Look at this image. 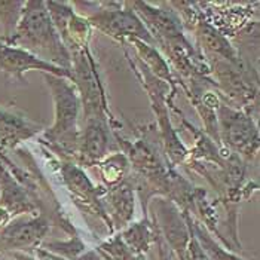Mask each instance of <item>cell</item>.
I'll return each mask as SVG.
<instances>
[{"label": "cell", "mask_w": 260, "mask_h": 260, "mask_svg": "<svg viewBox=\"0 0 260 260\" xmlns=\"http://www.w3.org/2000/svg\"><path fill=\"white\" fill-rule=\"evenodd\" d=\"M46 232V224L42 220H33L28 223H20L9 226L3 232V240L9 245H28L35 241H38Z\"/></svg>", "instance_id": "cell-8"}, {"label": "cell", "mask_w": 260, "mask_h": 260, "mask_svg": "<svg viewBox=\"0 0 260 260\" xmlns=\"http://www.w3.org/2000/svg\"><path fill=\"white\" fill-rule=\"evenodd\" d=\"M24 6L17 33L11 43L18 45L27 52L33 51V55H40L42 61H55L60 64V69L70 70V55L49 17L46 3L27 2Z\"/></svg>", "instance_id": "cell-1"}, {"label": "cell", "mask_w": 260, "mask_h": 260, "mask_svg": "<svg viewBox=\"0 0 260 260\" xmlns=\"http://www.w3.org/2000/svg\"><path fill=\"white\" fill-rule=\"evenodd\" d=\"M89 22L99 30L113 38H128L131 40H140L152 43L153 39L141 20L133 11H101L89 18Z\"/></svg>", "instance_id": "cell-3"}, {"label": "cell", "mask_w": 260, "mask_h": 260, "mask_svg": "<svg viewBox=\"0 0 260 260\" xmlns=\"http://www.w3.org/2000/svg\"><path fill=\"white\" fill-rule=\"evenodd\" d=\"M0 184H2V198H0V201H2V205L5 207V211L8 214H9V211H14V214H15V213L28 211L33 208L25 198V195L22 193V190L15 184V181L3 171H2V177H0Z\"/></svg>", "instance_id": "cell-9"}, {"label": "cell", "mask_w": 260, "mask_h": 260, "mask_svg": "<svg viewBox=\"0 0 260 260\" xmlns=\"http://www.w3.org/2000/svg\"><path fill=\"white\" fill-rule=\"evenodd\" d=\"M200 33L202 40L207 43V46H208L210 49H213V51H216V52H220V54L226 55L228 58H231L232 61L235 60V58H234V52H232V49L229 48V45H228V43L223 40V38H220L217 33H214V30L201 25Z\"/></svg>", "instance_id": "cell-12"}, {"label": "cell", "mask_w": 260, "mask_h": 260, "mask_svg": "<svg viewBox=\"0 0 260 260\" xmlns=\"http://www.w3.org/2000/svg\"><path fill=\"white\" fill-rule=\"evenodd\" d=\"M82 156L86 160H99L106 155L109 134L103 118L86 119V125L82 136Z\"/></svg>", "instance_id": "cell-5"}, {"label": "cell", "mask_w": 260, "mask_h": 260, "mask_svg": "<svg viewBox=\"0 0 260 260\" xmlns=\"http://www.w3.org/2000/svg\"><path fill=\"white\" fill-rule=\"evenodd\" d=\"M123 238L128 242V247L131 250H134V251H143V250H147V247H149L150 234L146 229V226L136 224V226L129 228L123 234Z\"/></svg>", "instance_id": "cell-11"}, {"label": "cell", "mask_w": 260, "mask_h": 260, "mask_svg": "<svg viewBox=\"0 0 260 260\" xmlns=\"http://www.w3.org/2000/svg\"><path fill=\"white\" fill-rule=\"evenodd\" d=\"M39 128L30 125L27 120L0 110V141L6 146H15L21 140H25L36 134Z\"/></svg>", "instance_id": "cell-6"}, {"label": "cell", "mask_w": 260, "mask_h": 260, "mask_svg": "<svg viewBox=\"0 0 260 260\" xmlns=\"http://www.w3.org/2000/svg\"><path fill=\"white\" fill-rule=\"evenodd\" d=\"M45 259H48V260H64V259H60V257H54V256H46Z\"/></svg>", "instance_id": "cell-16"}, {"label": "cell", "mask_w": 260, "mask_h": 260, "mask_svg": "<svg viewBox=\"0 0 260 260\" xmlns=\"http://www.w3.org/2000/svg\"><path fill=\"white\" fill-rule=\"evenodd\" d=\"M223 126L228 133V140L238 149H245L251 146V139L254 134V129L251 126V122L245 119L242 115L232 113L231 110H224L221 115Z\"/></svg>", "instance_id": "cell-7"}, {"label": "cell", "mask_w": 260, "mask_h": 260, "mask_svg": "<svg viewBox=\"0 0 260 260\" xmlns=\"http://www.w3.org/2000/svg\"><path fill=\"white\" fill-rule=\"evenodd\" d=\"M189 257L187 260H210L207 257L204 248L201 247V244L195 238H192V241H189Z\"/></svg>", "instance_id": "cell-14"}, {"label": "cell", "mask_w": 260, "mask_h": 260, "mask_svg": "<svg viewBox=\"0 0 260 260\" xmlns=\"http://www.w3.org/2000/svg\"><path fill=\"white\" fill-rule=\"evenodd\" d=\"M126 168V162L122 156H113L107 160L103 167V176L109 183H115L122 177Z\"/></svg>", "instance_id": "cell-13"}, {"label": "cell", "mask_w": 260, "mask_h": 260, "mask_svg": "<svg viewBox=\"0 0 260 260\" xmlns=\"http://www.w3.org/2000/svg\"><path fill=\"white\" fill-rule=\"evenodd\" d=\"M110 204L113 207V216L115 220L119 226H123L129 217L133 216L134 211V200H133V190L128 186H120L118 187L112 197H110Z\"/></svg>", "instance_id": "cell-10"}, {"label": "cell", "mask_w": 260, "mask_h": 260, "mask_svg": "<svg viewBox=\"0 0 260 260\" xmlns=\"http://www.w3.org/2000/svg\"><path fill=\"white\" fill-rule=\"evenodd\" d=\"M158 245H159V260H170L167 256V251H165V245L160 241L158 242Z\"/></svg>", "instance_id": "cell-15"}, {"label": "cell", "mask_w": 260, "mask_h": 260, "mask_svg": "<svg viewBox=\"0 0 260 260\" xmlns=\"http://www.w3.org/2000/svg\"><path fill=\"white\" fill-rule=\"evenodd\" d=\"M0 69L15 78L21 79L22 73L31 69H38L43 72H49V75H55L60 78H70V72L60 69L58 66L49 64L46 61H42L33 54L15 48L11 45H5L0 42Z\"/></svg>", "instance_id": "cell-4"}, {"label": "cell", "mask_w": 260, "mask_h": 260, "mask_svg": "<svg viewBox=\"0 0 260 260\" xmlns=\"http://www.w3.org/2000/svg\"><path fill=\"white\" fill-rule=\"evenodd\" d=\"M55 100V123L46 133V139L52 146L66 155L75 153L79 146L78 137V112L79 100L72 85L55 75H45Z\"/></svg>", "instance_id": "cell-2"}]
</instances>
